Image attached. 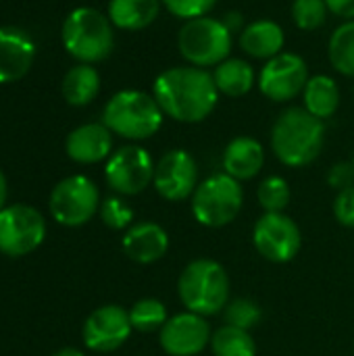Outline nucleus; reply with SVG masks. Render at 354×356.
I'll return each mask as SVG.
<instances>
[{
    "label": "nucleus",
    "instance_id": "f257e3e1",
    "mask_svg": "<svg viewBox=\"0 0 354 356\" xmlns=\"http://www.w3.org/2000/svg\"><path fill=\"white\" fill-rule=\"evenodd\" d=\"M152 96L165 117L177 123L204 121L219 102V90L209 69L179 65L161 71L152 81Z\"/></svg>",
    "mask_w": 354,
    "mask_h": 356
},
{
    "label": "nucleus",
    "instance_id": "f03ea898",
    "mask_svg": "<svg viewBox=\"0 0 354 356\" xmlns=\"http://www.w3.org/2000/svg\"><path fill=\"white\" fill-rule=\"evenodd\" d=\"M325 121L311 115L305 106H288L271 127V150L275 159L292 169L311 165L323 150Z\"/></svg>",
    "mask_w": 354,
    "mask_h": 356
},
{
    "label": "nucleus",
    "instance_id": "7ed1b4c3",
    "mask_svg": "<svg viewBox=\"0 0 354 356\" xmlns=\"http://www.w3.org/2000/svg\"><path fill=\"white\" fill-rule=\"evenodd\" d=\"M232 282L225 267L209 257L190 261L177 280V296L186 311L213 317L223 313L230 302Z\"/></svg>",
    "mask_w": 354,
    "mask_h": 356
},
{
    "label": "nucleus",
    "instance_id": "20e7f679",
    "mask_svg": "<svg viewBox=\"0 0 354 356\" xmlns=\"http://www.w3.org/2000/svg\"><path fill=\"white\" fill-rule=\"evenodd\" d=\"M61 40L77 63L96 65L108 58L115 48V25L98 8L77 6L63 21Z\"/></svg>",
    "mask_w": 354,
    "mask_h": 356
},
{
    "label": "nucleus",
    "instance_id": "39448f33",
    "mask_svg": "<svg viewBox=\"0 0 354 356\" xmlns=\"http://www.w3.org/2000/svg\"><path fill=\"white\" fill-rule=\"evenodd\" d=\"M165 121V113L152 94L142 90H119L102 111V123L119 138L140 142L152 138Z\"/></svg>",
    "mask_w": 354,
    "mask_h": 356
},
{
    "label": "nucleus",
    "instance_id": "423d86ee",
    "mask_svg": "<svg viewBox=\"0 0 354 356\" xmlns=\"http://www.w3.org/2000/svg\"><path fill=\"white\" fill-rule=\"evenodd\" d=\"M177 48L182 58L200 69H215L230 58L234 48V31L219 17H198L184 21L177 33Z\"/></svg>",
    "mask_w": 354,
    "mask_h": 356
},
{
    "label": "nucleus",
    "instance_id": "0eeeda50",
    "mask_svg": "<svg viewBox=\"0 0 354 356\" xmlns=\"http://www.w3.org/2000/svg\"><path fill=\"white\" fill-rule=\"evenodd\" d=\"M194 219L209 229H219L230 225L244 207L242 181L227 173H213L204 177L194 190L192 198Z\"/></svg>",
    "mask_w": 354,
    "mask_h": 356
},
{
    "label": "nucleus",
    "instance_id": "6e6552de",
    "mask_svg": "<svg viewBox=\"0 0 354 356\" xmlns=\"http://www.w3.org/2000/svg\"><path fill=\"white\" fill-rule=\"evenodd\" d=\"M98 186L86 175H69L61 179L48 200L50 215L65 227H81L100 211Z\"/></svg>",
    "mask_w": 354,
    "mask_h": 356
},
{
    "label": "nucleus",
    "instance_id": "1a4fd4ad",
    "mask_svg": "<svg viewBox=\"0 0 354 356\" xmlns=\"http://www.w3.org/2000/svg\"><path fill=\"white\" fill-rule=\"evenodd\" d=\"M46 238L44 215L29 204H8L0 211V252L19 259L42 246Z\"/></svg>",
    "mask_w": 354,
    "mask_h": 356
},
{
    "label": "nucleus",
    "instance_id": "9d476101",
    "mask_svg": "<svg viewBox=\"0 0 354 356\" xmlns=\"http://www.w3.org/2000/svg\"><path fill=\"white\" fill-rule=\"evenodd\" d=\"M154 161L144 146L125 144L106 159L104 179L119 196H138L154 179Z\"/></svg>",
    "mask_w": 354,
    "mask_h": 356
},
{
    "label": "nucleus",
    "instance_id": "9b49d317",
    "mask_svg": "<svg viewBox=\"0 0 354 356\" xmlns=\"http://www.w3.org/2000/svg\"><path fill=\"white\" fill-rule=\"evenodd\" d=\"M252 244L265 261L284 265L298 257L303 232L286 213H263L252 227Z\"/></svg>",
    "mask_w": 354,
    "mask_h": 356
},
{
    "label": "nucleus",
    "instance_id": "f8f14e48",
    "mask_svg": "<svg viewBox=\"0 0 354 356\" xmlns=\"http://www.w3.org/2000/svg\"><path fill=\"white\" fill-rule=\"evenodd\" d=\"M309 77L307 60L300 54L286 50L265 60L257 83L265 98L273 102H290L303 96Z\"/></svg>",
    "mask_w": 354,
    "mask_h": 356
},
{
    "label": "nucleus",
    "instance_id": "ddd939ff",
    "mask_svg": "<svg viewBox=\"0 0 354 356\" xmlns=\"http://www.w3.org/2000/svg\"><path fill=\"white\" fill-rule=\"evenodd\" d=\"M198 184H200L198 163L184 148L167 150L154 165L152 186L156 194L167 202H182L192 198Z\"/></svg>",
    "mask_w": 354,
    "mask_h": 356
},
{
    "label": "nucleus",
    "instance_id": "4468645a",
    "mask_svg": "<svg viewBox=\"0 0 354 356\" xmlns=\"http://www.w3.org/2000/svg\"><path fill=\"white\" fill-rule=\"evenodd\" d=\"M131 332L129 313L119 305H104L90 313L81 338L86 348L94 353H115L129 340Z\"/></svg>",
    "mask_w": 354,
    "mask_h": 356
},
{
    "label": "nucleus",
    "instance_id": "2eb2a0df",
    "mask_svg": "<svg viewBox=\"0 0 354 356\" xmlns=\"http://www.w3.org/2000/svg\"><path fill=\"white\" fill-rule=\"evenodd\" d=\"M211 325L207 317L184 311L163 325L159 332V344L169 356H198L207 346H211Z\"/></svg>",
    "mask_w": 354,
    "mask_h": 356
},
{
    "label": "nucleus",
    "instance_id": "dca6fc26",
    "mask_svg": "<svg viewBox=\"0 0 354 356\" xmlns=\"http://www.w3.org/2000/svg\"><path fill=\"white\" fill-rule=\"evenodd\" d=\"M35 60V44L31 35L15 25L0 27V83L23 79Z\"/></svg>",
    "mask_w": 354,
    "mask_h": 356
},
{
    "label": "nucleus",
    "instance_id": "f3484780",
    "mask_svg": "<svg viewBox=\"0 0 354 356\" xmlns=\"http://www.w3.org/2000/svg\"><path fill=\"white\" fill-rule=\"evenodd\" d=\"M169 234L163 225L154 221L134 223L121 240V248L125 257L138 265L159 263L169 252Z\"/></svg>",
    "mask_w": 354,
    "mask_h": 356
},
{
    "label": "nucleus",
    "instance_id": "a211bd4d",
    "mask_svg": "<svg viewBox=\"0 0 354 356\" xmlns=\"http://www.w3.org/2000/svg\"><path fill=\"white\" fill-rule=\"evenodd\" d=\"M65 152L79 165L102 163L113 154V131L104 123H83L67 136Z\"/></svg>",
    "mask_w": 354,
    "mask_h": 356
},
{
    "label": "nucleus",
    "instance_id": "6ab92c4d",
    "mask_svg": "<svg viewBox=\"0 0 354 356\" xmlns=\"http://www.w3.org/2000/svg\"><path fill=\"white\" fill-rule=\"evenodd\" d=\"M223 173L232 175L238 181L252 179L265 167V148L252 136H238L227 142L221 156Z\"/></svg>",
    "mask_w": 354,
    "mask_h": 356
},
{
    "label": "nucleus",
    "instance_id": "aec40b11",
    "mask_svg": "<svg viewBox=\"0 0 354 356\" xmlns=\"http://www.w3.org/2000/svg\"><path fill=\"white\" fill-rule=\"evenodd\" d=\"M240 48L259 60H269L284 52L286 46V33L284 27L273 19H257L242 27L238 38Z\"/></svg>",
    "mask_w": 354,
    "mask_h": 356
},
{
    "label": "nucleus",
    "instance_id": "412c9836",
    "mask_svg": "<svg viewBox=\"0 0 354 356\" xmlns=\"http://www.w3.org/2000/svg\"><path fill=\"white\" fill-rule=\"evenodd\" d=\"M161 4V0H111L106 15L117 29L140 31L156 21Z\"/></svg>",
    "mask_w": 354,
    "mask_h": 356
},
{
    "label": "nucleus",
    "instance_id": "4be33fe9",
    "mask_svg": "<svg viewBox=\"0 0 354 356\" xmlns=\"http://www.w3.org/2000/svg\"><path fill=\"white\" fill-rule=\"evenodd\" d=\"M213 79L219 94L230 98H242L255 88L257 73L246 58L230 56L213 69Z\"/></svg>",
    "mask_w": 354,
    "mask_h": 356
},
{
    "label": "nucleus",
    "instance_id": "5701e85b",
    "mask_svg": "<svg viewBox=\"0 0 354 356\" xmlns=\"http://www.w3.org/2000/svg\"><path fill=\"white\" fill-rule=\"evenodd\" d=\"M303 106L321 121L332 119L340 106V88L336 79L325 73L311 75L303 92Z\"/></svg>",
    "mask_w": 354,
    "mask_h": 356
},
{
    "label": "nucleus",
    "instance_id": "b1692460",
    "mask_svg": "<svg viewBox=\"0 0 354 356\" xmlns=\"http://www.w3.org/2000/svg\"><path fill=\"white\" fill-rule=\"evenodd\" d=\"M61 92L71 106H88L100 92V73L94 65L77 63L65 73Z\"/></svg>",
    "mask_w": 354,
    "mask_h": 356
},
{
    "label": "nucleus",
    "instance_id": "393cba45",
    "mask_svg": "<svg viewBox=\"0 0 354 356\" xmlns=\"http://www.w3.org/2000/svg\"><path fill=\"white\" fill-rule=\"evenodd\" d=\"M215 356H257V342L250 332L223 323L211 336Z\"/></svg>",
    "mask_w": 354,
    "mask_h": 356
},
{
    "label": "nucleus",
    "instance_id": "a878e982",
    "mask_svg": "<svg viewBox=\"0 0 354 356\" xmlns=\"http://www.w3.org/2000/svg\"><path fill=\"white\" fill-rule=\"evenodd\" d=\"M328 56L340 75L354 77V21H344L330 35Z\"/></svg>",
    "mask_w": 354,
    "mask_h": 356
},
{
    "label": "nucleus",
    "instance_id": "bb28decb",
    "mask_svg": "<svg viewBox=\"0 0 354 356\" xmlns=\"http://www.w3.org/2000/svg\"><path fill=\"white\" fill-rule=\"evenodd\" d=\"M127 313H129L131 327L142 334L161 332L163 325L169 321V311L165 302H161L159 298H142L134 302Z\"/></svg>",
    "mask_w": 354,
    "mask_h": 356
},
{
    "label": "nucleus",
    "instance_id": "cd10ccee",
    "mask_svg": "<svg viewBox=\"0 0 354 356\" xmlns=\"http://www.w3.org/2000/svg\"><path fill=\"white\" fill-rule=\"evenodd\" d=\"M290 198H292L290 184L282 175H269L257 188V200L265 213H286Z\"/></svg>",
    "mask_w": 354,
    "mask_h": 356
},
{
    "label": "nucleus",
    "instance_id": "c85d7f7f",
    "mask_svg": "<svg viewBox=\"0 0 354 356\" xmlns=\"http://www.w3.org/2000/svg\"><path fill=\"white\" fill-rule=\"evenodd\" d=\"M223 319L227 325L252 332L263 321V309L252 298H234L223 309Z\"/></svg>",
    "mask_w": 354,
    "mask_h": 356
},
{
    "label": "nucleus",
    "instance_id": "c756f323",
    "mask_svg": "<svg viewBox=\"0 0 354 356\" xmlns=\"http://www.w3.org/2000/svg\"><path fill=\"white\" fill-rule=\"evenodd\" d=\"M292 21L303 31H315L325 25L330 8L325 0H294L290 8Z\"/></svg>",
    "mask_w": 354,
    "mask_h": 356
},
{
    "label": "nucleus",
    "instance_id": "7c9ffc66",
    "mask_svg": "<svg viewBox=\"0 0 354 356\" xmlns=\"http://www.w3.org/2000/svg\"><path fill=\"white\" fill-rule=\"evenodd\" d=\"M100 219L106 227L115 229V232H127L134 225V209L117 194V196H108L100 202Z\"/></svg>",
    "mask_w": 354,
    "mask_h": 356
},
{
    "label": "nucleus",
    "instance_id": "2f4dec72",
    "mask_svg": "<svg viewBox=\"0 0 354 356\" xmlns=\"http://www.w3.org/2000/svg\"><path fill=\"white\" fill-rule=\"evenodd\" d=\"M161 2L173 17L182 21H190L209 15L219 0H161Z\"/></svg>",
    "mask_w": 354,
    "mask_h": 356
},
{
    "label": "nucleus",
    "instance_id": "473e14b6",
    "mask_svg": "<svg viewBox=\"0 0 354 356\" xmlns=\"http://www.w3.org/2000/svg\"><path fill=\"white\" fill-rule=\"evenodd\" d=\"M334 217L340 225L354 227V186L344 188L336 194L334 200Z\"/></svg>",
    "mask_w": 354,
    "mask_h": 356
},
{
    "label": "nucleus",
    "instance_id": "72a5a7b5",
    "mask_svg": "<svg viewBox=\"0 0 354 356\" xmlns=\"http://www.w3.org/2000/svg\"><path fill=\"white\" fill-rule=\"evenodd\" d=\"M328 181L336 190H344L354 186V167L353 163H338L330 169Z\"/></svg>",
    "mask_w": 354,
    "mask_h": 356
},
{
    "label": "nucleus",
    "instance_id": "f704fd0d",
    "mask_svg": "<svg viewBox=\"0 0 354 356\" xmlns=\"http://www.w3.org/2000/svg\"><path fill=\"white\" fill-rule=\"evenodd\" d=\"M325 2L332 15L344 21H354V0H325Z\"/></svg>",
    "mask_w": 354,
    "mask_h": 356
},
{
    "label": "nucleus",
    "instance_id": "c9c22d12",
    "mask_svg": "<svg viewBox=\"0 0 354 356\" xmlns=\"http://www.w3.org/2000/svg\"><path fill=\"white\" fill-rule=\"evenodd\" d=\"M6 196H8V184H6V177L0 169V211L6 207Z\"/></svg>",
    "mask_w": 354,
    "mask_h": 356
},
{
    "label": "nucleus",
    "instance_id": "e433bc0d",
    "mask_svg": "<svg viewBox=\"0 0 354 356\" xmlns=\"http://www.w3.org/2000/svg\"><path fill=\"white\" fill-rule=\"evenodd\" d=\"M52 356H83V353L77 350V348H61V350H56Z\"/></svg>",
    "mask_w": 354,
    "mask_h": 356
},
{
    "label": "nucleus",
    "instance_id": "4c0bfd02",
    "mask_svg": "<svg viewBox=\"0 0 354 356\" xmlns=\"http://www.w3.org/2000/svg\"><path fill=\"white\" fill-rule=\"evenodd\" d=\"M353 167H354V154H353Z\"/></svg>",
    "mask_w": 354,
    "mask_h": 356
},
{
    "label": "nucleus",
    "instance_id": "58836bf2",
    "mask_svg": "<svg viewBox=\"0 0 354 356\" xmlns=\"http://www.w3.org/2000/svg\"><path fill=\"white\" fill-rule=\"evenodd\" d=\"M353 96H354V88H353Z\"/></svg>",
    "mask_w": 354,
    "mask_h": 356
}]
</instances>
